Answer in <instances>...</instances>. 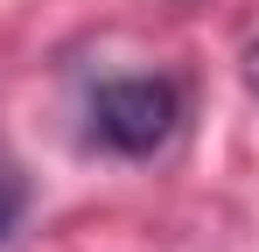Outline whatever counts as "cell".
Returning a JSON list of instances; mask_svg holds the SVG:
<instances>
[{
    "mask_svg": "<svg viewBox=\"0 0 259 252\" xmlns=\"http://www.w3.org/2000/svg\"><path fill=\"white\" fill-rule=\"evenodd\" d=\"M182 119V91L168 77H112L91 98V140L112 154H154Z\"/></svg>",
    "mask_w": 259,
    "mask_h": 252,
    "instance_id": "obj_1",
    "label": "cell"
},
{
    "mask_svg": "<svg viewBox=\"0 0 259 252\" xmlns=\"http://www.w3.org/2000/svg\"><path fill=\"white\" fill-rule=\"evenodd\" d=\"M21 203H28V189H21V175L0 161V238L14 231V217H21Z\"/></svg>",
    "mask_w": 259,
    "mask_h": 252,
    "instance_id": "obj_2",
    "label": "cell"
},
{
    "mask_svg": "<svg viewBox=\"0 0 259 252\" xmlns=\"http://www.w3.org/2000/svg\"><path fill=\"white\" fill-rule=\"evenodd\" d=\"M245 77H252V91H259V42H252V56H245Z\"/></svg>",
    "mask_w": 259,
    "mask_h": 252,
    "instance_id": "obj_3",
    "label": "cell"
}]
</instances>
